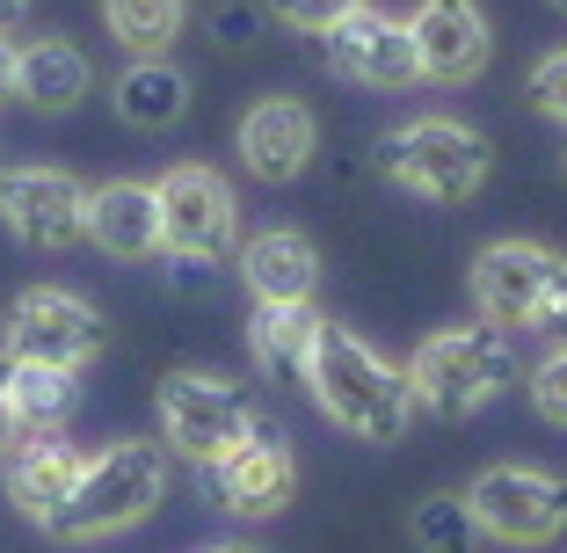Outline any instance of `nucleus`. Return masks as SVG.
I'll return each instance as SVG.
<instances>
[{"label":"nucleus","instance_id":"6","mask_svg":"<svg viewBox=\"0 0 567 553\" xmlns=\"http://www.w3.org/2000/svg\"><path fill=\"white\" fill-rule=\"evenodd\" d=\"M153 197H161V248L167 255H204V263H226L234 255L240 218H234V190H226L218 168L183 161V168H167L153 183Z\"/></svg>","mask_w":567,"mask_h":553},{"label":"nucleus","instance_id":"28","mask_svg":"<svg viewBox=\"0 0 567 553\" xmlns=\"http://www.w3.org/2000/svg\"><path fill=\"white\" fill-rule=\"evenodd\" d=\"M532 328L553 336V342H567V255H560V269H553V285H546V299H538Z\"/></svg>","mask_w":567,"mask_h":553},{"label":"nucleus","instance_id":"26","mask_svg":"<svg viewBox=\"0 0 567 553\" xmlns=\"http://www.w3.org/2000/svg\"><path fill=\"white\" fill-rule=\"evenodd\" d=\"M532 408H538L546 422H560V430H567V342L532 371Z\"/></svg>","mask_w":567,"mask_h":553},{"label":"nucleus","instance_id":"24","mask_svg":"<svg viewBox=\"0 0 567 553\" xmlns=\"http://www.w3.org/2000/svg\"><path fill=\"white\" fill-rule=\"evenodd\" d=\"M524 95H532L538 117L567 124V51H546V59H538V66H532V88H524Z\"/></svg>","mask_w":567,"mask_h":553},{"label":"nucleus","instance_id":"10","mask_svg":"<svg viewBox=\"0 0 567 553\" xmlns=\"http://www.w3.org/2000/svg\"><path fill=\"white\" fill-rule=\"evenodd\" d=\"M0 218L22 248H73L87 234V190L66 168H8L0 175Z\"/></svg>","mask_w":567,"mask_h":553},{"label":"nucleus","instance_id":"8","mask_svg":"<svg viewBox=\"0 0 567 553\" xmlns=\"http://www.w3.org/2000/svg\"><path fill=\"white\" fill-rule=\"evenodd\" d=\"M95 350H102V314L87 299H73V291L37 285L8 306V357H22V365L81 371Z\"/></svg>","mask_w":567,"mask_h":553},{"label":"nucleus","instance_id":"33","mask_svg":"<svg viewBox=\"0 0 567 553\" xmlns=\"http://www.w3.org/2000/svg\"><path fill=\"white\" fill-rule=\"evenodd\" d=\"M212 553H262V546H212Z\"/></svg>","mask_w":567,"mask_h":553},{"label":"nucleus","instance_id":"16","mask_svg":"<svg viewBox=\"0 0 567 553\" xmlns=\"http://www.w3.org/2000/svg\"><path fill=\"white\" fill-rule=\"evenodd\" d=\"M240 277H248V291L262 306H299V299H313V285H320V255H313L306 234L269 226V234H255L248 248H240Z\"/></svg>","mask_w":567,"mask_h":553},{"label":"nucleus","instance_id":"34","mask_svg":"<svg viewBox=\"0 0 567 553\" xmlns=\"http://www.w3.org/2000/svg\"><path fill=\"white\" fill-rule=\"evenodd\" d=\"M560 183H567V153H560Z\"/></svg>","mask_w":567,"mask_h":553},{"label":"nucleus","instance_id":"7","mask_svg":"<svg viewBox=\"0 0 567 553\" xmlns=\"http://www.w3.org/2000/svg\"><path fill=\"white\" fill-rule=\"evenodd\" d=\"M466 503H473V524L487 539H509V546H546V539L567 532V481L532 467H487L466 488Z\"/></svg>","mask_w":567,"mask_h":553},{"label":"nucleus","instance_id":"17","mask_svg":"<svg viewBox=\"0 0 567 553\" xmlns=\"http://www.w3.org/2000/svg\"><path fill=\"white\" fill-rule=\"evenodd\" d=\"M81 467H87V459L73 452V444H66L59 430H37L30 444H22V452L8 459V503H16L22 518H37V524H44L51 510H59V503L73 495Z\"/></svg>","mask_w":567,"mask_h":553},{"label":"nucleus","instance_id":"12","mask_svg":"<svg viewBox=\"0 0 567 553\" xmlns=\"http://www.w3.org/2000/svg\"><path fill=\"white\" fill-rule=\"evenodd\" d=\"M553 269H560V255L538 248V240H495V248H481V263H473V306H481V320L532 328Z\"/></svg>","mask_w":567,"mask_h":553},{"label":"nucleus","instance_id":"1","mask_svg":"<svg viewBox=\"0 0 567 553\" xmlns=\"http://www.w3.org/2000/svg\"><path fill=\"white\" fill-rule=\"evenodd\" d=\"M306 386H313V401L328 408V422H342V430L364 437V444H401L408 422H415V386H408V371L385 365L371 342H357L350 328H334V320H320Z\"/></svg>","mask_w":567,"mask_h":553},{"label":"nucleus","instance_id":"22","mask_svg":"<svg viewBox=\"0 0 567 553\" xmlns=\"http://www.w3.org/2000/svg\"><path fill=\"white\" fill-rule=\"evenodd\" d=\"M73 416V371L59 365H22L16 357V422L22 430H59V422Z\"/></svg>","mask_w":567,"mask_h":553},{"label":"nucleus","instance_id":"30","mask_svg":"<svg viewBox=\"0 0 567 553\" xmlns=\"http://www.w3.org/2000/svg\"><path fill=\"white\" fill-rule=\"evenodd\" d=\"M167 285L175 291H204L212 285V263H204V255H167Z\"/></svg>","mask_w":567,"mask_h":553},{"label":"nucleus","instance_id":"27","mask_svg":"<svg viewBox=\"0 0 567 553\" xmlns=\"http://www.w3.org/2000/svg\"><path fill=\"white\" fill-rule=\"evenodd\" d=\"M212 37L226 51H248L255 37H262V8H255V0H226V8H212Z\"/></svg>","mask_w":567,"mask_h":553},{"label":"nucleus","instance_id":"31","mask_svg":"<svg viewBox=\"0 0 567 553\" xmlns=\"http://www.w3.org/2000/svg\"><path fill=\"white\" fill-rule=\"evenodd\" d=\"M16 95V44H8V37H0V102Z\"/></svg>","mask_w":567,"mask_h":553},{"label":"nucleus","instance_id":"23","mask_svg":"<svg viewBox=\"0 0 567 553\" xmlns=\"http://www.w3.org/2000/svg\"><path fill=\"white\" fill-rule=\"evenodd\" d=\"M481 524H473L466 495H422L415 503V546L422 553H473Z\"/></svg>","mask_w":567,"mask_h":553},{"label":"nucleus","instance_id":"13","mask_svg":"<svg viewBox=\"0 0 567 553\" xmlns=\"http://www.w3.org/2000/svg\"><path fill=\"white\" fill-rule=\"evenodd\" d=\"M408 37H415L422 81H473L487 66V44H495L481 0H415Z\"/></svg>","mask_w":567,"mask_h":553},{"label":"nucleus","instance_id":"18","mask_svg":"<svg viewBox=\"0 0 567 553\" xmlns=\"http://www.w3.org/2000/svg\"><path fill=\"white\" fill-rule=\"evenodd\" d=\"M87 59L81 44H66V37H37V44H16V102H30V110H44V117H66L73 102L87 95Z\"/></svg>","mask_w":567,"mask_h":553},{"label":"nucleus","instance_id":"29","mask_svg":"<svg viewBox=\"0 0 567 553\" xmlns=\"http://www.w3.org/2000/svg\"><path fill=\"white\" fill-rule=\"evenodd\" d=\"M22 422H16V357L0 350V452H8V437H16Z\"/></svg>","mask_w":567,"mask_h":553},{"label":"nucleus","instance_id":"20","mask_svg":"<svg viewBox=\"0 0 567 553\" xmlns=\"http://www.w3.org/2000/svg\"><path fill=\"white\" fill-rule=\"evenodd\" d=\"M110 95H117V117L138 124V132H167V124H183V110H189V81H183V66H167V59H132Z\"/></svg>","mask_w":567,"mask_h":553},{"label":"nucleus","instance_id":"5","mask_svg":"<svg viewBox=\"0 0 567 553\" xmlns=\"http://www.w3.org/2000/svg\"><path fill=\"white\" fill-rule=\"evenodd\" d=\"M248 430H255V401L234 379H212V371H167L161 379V437H167V452L212 467V459H226Z\"/></svg>","mask_w":567,"mask_h":553},{"label":"nucleus","instance_id":"11","mask_svg":"<svg viewBox=\"0 0 567 553\" xmlns=\"http://www.w3.org/2000/svg\"><path fill=\"white\" fill-rule=\"evenodd\" d=\"M212 488L234 518H277V510L291 503V488H299V459H291L277 422L255 416V430L240 437L234 452L212 459Z\"/></svg>","mask_w":567,"mask_h":553},{"label":"nucleus","instance_id":"15","mask_svg":"<svg viewBox=\"0 0 567 553\" xmlns=\"http://www.w3.org/2000/svg\"><path fill=\"white\" fill-rule=\"evenodd\" d=\"M87 240H95L102 255H117V263L161 255V197H153V183L117 175V183L87 190Z\"/></svg>","mask_w":567,"mask_h":553},{"label":"nucleus","instance_id":"3","mask_svg":"<svg viewBox=\"0 0 567 553\" xmlns=\"http://www.w3.org/2000/svg\"><path fill=\"white\" fill-rule=\"evenodd\" d=\"M371 161H379L385 183H401L408 197H422V204H466L473 190L487 183V161H495V153L458 117H415V124H401V132H385Z\"/></svg>","mask_w":567,"mask_h":553},{"label":"nucleus","instance_id":"35","mask_svg":"<svg viewBox=\"0 0 567 553\" xmlns=\"http://www.w3.org/2000/svg\"><path fill=\"white\" fill-rule=\"evenodd\" d=\"M553 8H567V0H553Z\"/></svg>","mask_w":567,"mask_h":553},{"label":"nucleus","instance_id":"9","mask_svg":"<svg viewBox=\"0 0 567 553\" xmlns=\"http://www.w3.org/2000/svg\"><path fill=\"white\" fill-rule=\"evenodd\" d=\"M320 51H328V73L357 88H408L422 81V59H415V37H408L401 16H385V8H350L342 22L320 30Z\"/></svg>","mask_w":567,"mask_h":553},{"label":"nucleus","instance_id":"21","mask_svg":"<svg viewBox=\"0 0 567 553\" xmlns=\"http://www.w3.org/2000/svg\"><path fill=\"white\" fill-rule=\"evenodd\" d=\"M189 0H102V22L132 59H161L175 37H183Z\"/></svg>","mask_w":567,"mask_h":553},{"label":"nucleus","instance_id":"25","mask_svg":"<svg viewBox=\"0 0 567 553\" xmlns=\"http://www.w3.org/2000/svg\"><path fill=\"white\" fill-rule=\"evenodd\" d=\"M262 8L284 22V30H306V37H320L328 22H342L350 8H364V0H262Z\"/></svg>","mask_w":567,"mask_h":553},{"label":"nucleus","instance_id":"4","mask_svg":"<svg viewBox=\"0 0 567 553\" xmlns=\"http://www.w3.org/2000/svg\"><path fill=\"white\" fill-rule=\"evenodd\" d=\"M509 379H517V350H509V336H502L495 320H481V328H444V336H430L415 350V365H408L415 408H436V416H451V422L487 408Z\"/></svg>","mask_w":567,"mask_h":553},{"label":"nucleus","instance_id":"32","mask_svg":"<svg viewBox=\"0 0 567 553\" xmlns=\"http://www.w3.org/2000/svg\"><path fill=\"white\" fill-rule=\"evenodd\" d=\"M22 16H30V0H0V30H16Z\"/></svg>","mask_w":567,"mask_h":553},{"label":"nucleus","instance_id":"2","mask_svg":"<svg viewBox=\"0 0 567 553\" xmlns=\"http://www.w3.org/2000/svg\"><path fill=\"white\" fill-rule=\"evenodd\" d=\"M167 495V444H110L102 459H87L73 495L44 518L51 539L87 546V539H110L124 524L153 518V503Z\"/></svg>","mask_w":567,"mask_h":553},{"label":"nucleus","instance_id":"19","mask_svg":"<svg viewBox=\"0 0 567 553\" xmlns=\"http://www.w3.org/2000/svg\"><path fill=\"white\" fill-rule=\"evenodd\" d=\"M313 336H320L313 299H299V306H262L255 299L248 350H255V365H262L277 386H306V371H313Z\"/></svg>","mask_w":567,"mask_h":553},{"label":"nucleus","instance_id":"14","mask_svg":"<svg viewBox=\"0 0 567 553\" xmlns=\"http://www.w3.org/2000/svg\"><path fill=\"white\" fill-rule=\"evenodd\" d=\"M313 146H320V132H313V110H306L299 95H262L248 117H240V161H248V175H262V183H299Z\"/></svg>","mask_w":567,"mask_h":553}]
</instances>
